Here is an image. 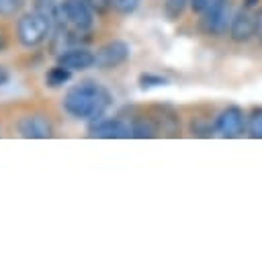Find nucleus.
Here are the masks:
<instances>
[{
    "label": "nucleus",
    "mask_w": 262,
    "mask_h": 260,
    "mask_svg": "<svg viewBox=\"0 0 262 260\" xmlns=\"http://www.w3.org/2000/svg\"><path fill=\"white\" fill-rule=\"evenodd\" d=\"M61 104L70 117L94 123V121L102 119L104 111L108 109L111 94L106 88H102L94 80H80L78 84H74L66 90Z\"/></svg>",
    "instance_id": "f257e3e1"
},
{
    "label": "nucleus",
    "mask_w": 262,
    "mask_h": 260,
    "mask_svg": "<svg viewBox=\"0 0 262 260\" xmlns=\"http://www.w3.org/2000/svg\"><path fill=\"white\" fill-rule=\"evenodd\" d=\"M51 33H53L51 18H47L35 8L31 12H23L16 18L14 35L23 47H39L41 43L47 41V37H51Z\"/></svg>",
    "instance_id": "f03ea898"
},
{
    "label": "nucleus",
    "mask_w": 262,
    "mask_h": 260,
    "mask_svg": "<svg viewBox=\"0 0 262 260\" xmlns=\"http://www.w3.org/2000/svg\"><path fill=\"white\" fill-rule=\"evenodd\" d=\"M201 29L205 35L219 37L229 29L231 23V0H211L201 14Z\"/></svg>",
    "instance_id": "7ed1b4c3"
},
{
    "label": "nucleus",
    "mask_w": 262,
    "mask_h": 260,
    "mask_svg": "<svg viewBox=\"0 0 262 260\" xmlns=\"http://www.w3.org/2000/svg\"><path fill=\"white\" fill-rule=\"evenodd\" d=\"M131 55L129 43L121 41V39H111L104 45H100L94 53V66L98 70H115L119 66H123Z\"/></svg>",
    "instance_id": "20e7f679"
},
{
    "label": "nucleus",
    "mask_w": 262,
    "mask_h": 260,
    "mask_svg": "<svg viewBox=\"0 0 262 260\" xmlns=\"http://www.w3.org/2000/svg\"><path fill=\"white\" fill-rule=\"evenodd\" d=\"M61 14L70 29L80 33H90L94 27V12L86 0H61Z\"/></svg>",
    "instance_id": "39448f33"
},
{
    "label": "nucleus",
    "mask_w": 262,
    "mask_h": 260,
    "mask_svg": "<svg viewBox=\"0 0 262 260\" xmlns=\"http://www.w3.org/2000/svg\"><path fill=\"white\" fill-rule=\"evenodd\" d=\"M16 131L27 139H47L53 135L55 127L51 117H47L45 113H27L18 119Z\"/></svg>",
    "instance_id": "423d86ee"
},
{
    "label": "nucleus",
    "mask_w": 262,
    "mask_h": 260,
    "mask_svg": "<svg viewBox=\"0 0 262 260\" xmlns=\"http://www.w3.org/2000/svg\"><path fill=\"white\" fill-rule=\"evenodd\" d=\"M246 129H248V121H246V115L239 106H227L215 119V131L221 137L233 139V137L244 135Z\"/></svg>",
    "instance_id": "0eeeda50"
},
{
    "label": "nucleus",
    "mask_w": 262,
    "mask_h": 260,
    "mask_svg": "<svg viewBox=\"0 0 262 260\" xmlns=\"http://www.w3.org/2000/svg\"><path fill=\"white\" fill-rule=\"evenodd\" d=\"M88 133L100 139H125V137H131V123L119 117L98 119L94 123H88Z\"/></svg>",
    "instance_id": "6e6552de"
},
{
    "label": "nucleus",
    "mask_w": 262,
    "mask_h": 260,
    "mask_svg": "<svg viewBox=\"0 0 262 260\" xmlns=\"http://www.w3.org/2000/svg\"><path fill=\"white\" fill-rule=\"evenodd\" d=\"M254 29H256V18L250 12V8L242 6L239 10L233 12L231 23H229V39L235 43H246L254 37Z\"/></svg>",
    "instance_id": "1a4fd4ad"
},
{
    "label": "nucleus",
    "mask_w": 262,
    "mask_h": 260,
    "mask_svg": "<svg viewBox=\"0 0 262 260\" xmlns=\"http://www.w3.org/2000/svg\"><path fill=\"white\" fill-rule=\"evenodd\" d=\"M57 63L66 66L72 72H84L94 66V53L84 45H76V47H70L63 53H59Z\"/></svg>",
    "instance_id": "9d476101"
},
{
    "label": "nucleus",
    "mask_w": 262,
    "mask_h": 260,
    "mask_svg": "<svg viewBox=\"0 0 262 260\" xmlns=\"http://www.w3.org/2000/svg\"><path fill=\"white\" fill-rule=\"evenodd\" d=\"M151 119L156 121V125H158V129H160V133L164 131V133H170V135H174L178 129H180V123H178V115L172 111V109H168V106H156V109H151Z\"/></svg>",
    "instance_id": "9b49d317"
},
{
    "label": "nucleus",
    "mask_w": 262,
    "mask_h": 260,
    "mask_svg": "<svg viewBox=\"0 0 262 260\" xmlns=\"http://www.w3.org/2000/svg\"><path fill=\"white\" fill-rule=\"evenodd\" d=\"M33 8L39 10L41 14H45L47 18H51L53 31L68 27L66 18L61 14V2H57V0H33Z\"/></svg>",
    "instance_id": "f8f14e48"
},
{
    "label": "nucleus",
    "mask_w": 262,
    "mask_h": 260,
    "mask_svg": "<svg viewBox=\"0 0 262 260\" xmlns=\"http://www.w3.org/2000/svg\"><path fill=\"white\" fill-rule=\"evenodd\" d=\"M160 133L156 121L151 119V115H137L135 119H131V137H137V139H149V137H156Z\"/></svg>",
    "instance_id": "ddd939ff"
},
{
    "label": "nucleus",
    "mask_w": 262,
    "mask_h": 260,
    "mask_svg": "<svg viewBox=\"0 0 262 260\" xmlns=\"http://www.w3.org/2000/svg\"><path fill=\"white\" fill-rule=\"evenodd\" d=\"M70 80H72V70H68V68L61 66V63H55V66L49 68L47 74H45V86H47V88H61V86H66Z\"/></svg>",
    "instance_id": "4468645a"
},
{
    "label": "nucleus",
    "mask_w": 262,
    "mask_h": 260,
    "mask_svg": "<svg viewBox=\"0 0 262 260\" xmlns=\"http://www.w3.org/2000/svg\"><path fill=\"white\" fill-rule=\"evenodd\" d=\"M188 4H190V0H164V14H166V18L168 20H178L184 14Z\"/></svg>",
    "instance_id": "2eb2a0df"
},
{
    "label": "nucleus",
    "mask_w": 262,
    "mask_h": 260,
    "mask_svg": "<svg viewBox=\"0 0 262 260\" xmlns=\"http://www.w3.org/2000/svg\"><path fill=\"white\" fill-rule=\"evenodd\" d=\"M248 133L254 139H262V106H256L248 117Z\"/></svg>",
    "instance_id": "dca6fc26"
},
{
    "label": "nucleus",
    "mask_w": 262,
    "mask_h": 260,
    "mask_svg": "<svg viewBox=\"0 0 262 260\" xmlns=\"http://www.w3.org/2000/svg\"><path fill=\"white\" fill-rule=\"evenodd\" d=\"M27 0H0V18H12L16 16Z\"/></svg>",
    "instance_id": "f3484780"
},
{
    "label": "nucleus",
    "mask_w": 262,
    "mask_h": 260,
    "mask_svg": "<svg viewBox=\"0 0 262 260\" xmlns=\"http://www.w3.org/2000/svg\"><path fill=\"white\" fill-rule=\"evenodd\" d=\"M86 4L92 8V12L96 16H106L113 10H117L115 8V0H86Z\"/></svg>",
    "instance_id": "a211bd4d"
},
{
    "label": "nucleus",
    "mask_w": 262,
    "mask_h": 260,
    "mask_svg": "<svg viewBox=\"0 0 262 260\" xmlns=\"http://www.w3.org/2000/svg\"><path fill=\"white\" fill-rule=\"evenodd\" d=\"M164 84H168V80L158 76V74H141L139 76V86L141 88H154V86H164Z\"/></svg>",
    "instance_id": "6ab92c4d"
},
{
    "label": "nucleus",
    "mask_w": 262,
    "mask_h": 260,
    "mask_svg": "<svg viewBox=\"0 0 262 260\" xmlns=\"http://www.w3.org/2000/svg\"><path fill=\"white\" fill-rule=\"evenodd\" d=\"M137 6H139V0H115V8L121 14H131L137 10Z\"/></svg>",
    "instance_id": "aec40b11"
},
{
    "label": "nucleus",
    "mask_w": 262,
    "mask_h": 260,
    "mask_svg": "<svg viewBox=\"0 0 262 260\" xmlns=\"http://www.w3.org/2000/svg\"><path fill=\"white\" fill-rule=\"evenodd\" d=\"M209 2H211V0H190L188 6H190V10H192L194 14H203V10L209 6Z\"/></svg>",
    "instance_id": "412c9836"
},
{
    "label": "nucleus",
    "mask_w": 262,
    "mask_h": 260,
    "mask_svg": "<svg viewBox=\"0 0 262 260\" xmlns=\"http://www.w3.org/2000/svg\"><path fill=\"white\" fill-rule=\"evenodd\" d=\"M254 18H256V29H254V37L262 43V6H260V10L254 14Z\"/></svg>",
    "instance_id": "4be33fe9"
},
{
    "label": "nucleus",
    "mask_w": 262,
    "mask_h": 260,
    "mask_svg": "<svg viewBox=\"0 0 262 260\" xmlns=\"http://www.w3.org/2000/svg\"><path fill=\"white\" fill-rule=\"evenodd\" d=\"M6 47H8V35L4 31V27L0 25V51H6Z\"/></svg>",
    "instance_id": "5701e85b"
},
{
    "label": "nucleus",
    "mask_w": 262,
    "mask_h": 260,
    "mask_svg": "<svg viewBox=\"0 0 262 260\" xmlns=\"http://www.w3.org/2000/svg\"><path fill=\"white\" fill-rule=\"evenodd\" d=\"M8 82H10V72L4 66H0V86H6Z\"/></svg>",
    "instance_id": "b1692460"
},
{
    "label": "nucleus",
    "mask_w": 262,
    "mask_h": 260,
    "mask_svg": "<svg viewBox=\"0 0 262 260\" xmlns=\"http://www.w3.org/2000/svg\"><path fill=\"white\" fill-rule=\"evenodd\" d=\"M260 2H262V0H244V2H242V6H246V8H250V10H252V8H256Z\"/></svg>",
    "instance_id": "393cba45"
}]
</instances>
